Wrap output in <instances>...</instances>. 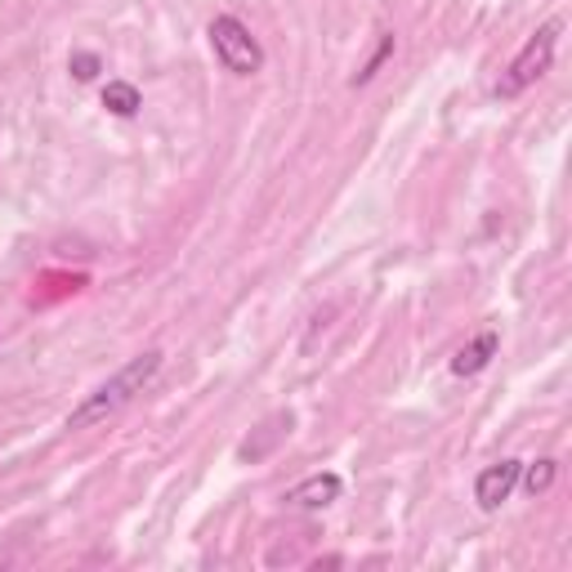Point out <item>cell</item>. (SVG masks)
Masks as SVG:
<instances>
[{
	"instance_id": "cell-1",
	"label": "cell",
	"mask_w": 572,
	"mask_h": 572,
	"mask_svg": "<svg viewBox=\"0 0 572 572\" xmlns=\"http://www.w3.org/2000/svg\"><path fill=\"white\" fill-rule=\"evenodd\" d=\"M161 363H166V354L161 349H148V354H139V358H130L112 381H103L95 394H86L81 403H77V412H68V430H90V425H103L108 416H117L121 407H130L152 381H157V372H161Z\"/></svg>"
},
{
	"instance_id": "cell-2",
	"label": "cell",
	"mask_w": 572,
	"mask_h": 572,
	"mask_svg": "<svg viewBox=\"0 0 572 572\" xmlns=\"http://www.w3.org/2000/svg\"><path fill=\"white\" fill-rule=\"evenodd\" d=\"M206 37H210V46H215V59H219L233 77H255V72L264 68V50H259V41L250 37V28H246L241 19L219 14V19H210Z\"/></svg>"
},
{
	"instance_id": "cell-3",
	"label": "cell",
	"mask_w": 572,
	"mask_h": 572,
	"mask_svg": "<svg viewBox=\"0 0 572 572\" xmlns=\"http://www.w3.org/2000/svg\"><path fill=\"white\" fill-rule=\"evenodd\" d=\"M554 50H559V23H545V28H541L536 37H527V46L514 55V63L505 68L496 95H501V99H514V95H523L527 86H536V81L550 72Z\"/></svg>"
},
{
	"instance_id": "cell-4",
	"label": "cell",
	"mask_w": 572,
	"mask_h": 572,
	"mask_svg": "<svg viewBox=\"0 0 572 572\" xmlns=\"http://www.w3.org/2000/svg\"><path fill=\"white\" fill-rule=\"evenodd\" d=\"M519 470H523V461H514V456L487 465V470L474 479V501H479V510H496L501 501H510V492L519 487Z\"/></svg>"
},
{
	"instance_id": "cell-5",
	"label": "cell",
	"mask_w": 572,
	"mask_h": 572,
	"mask_svg": "<svg viewBox=\"0 0 572 572\" xmlns=\"http://www.w3.org/2000/svg\"><path fill=\"white\" fill-rule=\"evenodd\" d=\"M341 492H345V483H341V474H309L305 483H296L292 492H286V505L292 510H327L332 501H341Z\"/></svg>"
},
{
	"instance_id": "cell-6",
	"label": "cell",
	"mask_w": 572,
	"mask_h": 572,
	"mask_svg": "<svg viewBox=\"0 0 572 572\" xmlns=\"http://www.w3.org/2000/svg\"><path fill=\"white\" fill-rule=\"evenodd\" d=\"M496 349H501V336H496V332H479L470 345H461V349H456V358H452V376H479V372L496 358Z\"/></svg>"
},
{
	"instance_id": "cell-7",
	"label": "cell",
	"mask_w": 572,
	"mask_h": 572,
	"mask_svg": "<svg viewBox=\"0 0 572 572\" xmlns=\"http://www.w3.org/2000/svg\"><path fill=\"white\" fill-rule=\"evenodd\" d=\"M292 425H296V416H292V412H277L273 421H264V425H259V438H246V443L237 447V456H241V461H259L277 438L292 434Z\"/></svg>"
},
{
	"instance_id": "cell-8",
	"label": "cell",
	"mask_w": 572,
	"mask_h": 572,
	"mask_svg": "<svg viewBox=\"0 0 572 572\" xmlns=\"http://www.w3.org/2000/svg\"><path fill=\"white\" fill-rule=\"evenodd\" d=\"M103 108H108L112 117H135V112L144 108V95H139V86H130V81H108Z\"/></svg>"
},
{
	"instance_id": "cell-9",
	"label": "cell",
	"mask_w": 572,
	"mask_h": 572,
	"mask_svg": "<svg viewBox=\"0 0 572 572\" xmlns=\"http://www.w3.org/2000/svg\"><path fill=\"white\" fill-rule=\"evenodd\" d=\"M389 59H394V32H381V46H376V50H372V59L354 72V86H367V81H372Z\"/></svg>"
},
{
	"instance_id": "cell-10",
	"label": "cell",
	"mask_w": 572,
	"mask_h": 572,
	"mask_svg": "<svg viewBox=\"0 0 572 572\" xmlns=\"http://www.w3.org/2000/svg\"><path fill=\"white\" fill-rule=\"evenodd\" d=\"M554 474H559V465H554V461H532V465H523V470H519V483H523L532 496H541V492L554 483Z\"/></svg>"
},
{
	"instance_id": "cell-11",
	"label": "cell",
	"mask_w": 572,
	"mask_h": 572,
	"mask_svg": "<svg viewBox=\"0 0 572 572\" xmlns=\"http://www.w3.org/2000/svg\"><path fill=\"white\" fill-rule=\"evenodd\" d=\"M68 68H72V77H77V81H95V77L103 72V59H99V55H90V50H77V55L68 59Z\"/></svg>"
}]
</instances>
